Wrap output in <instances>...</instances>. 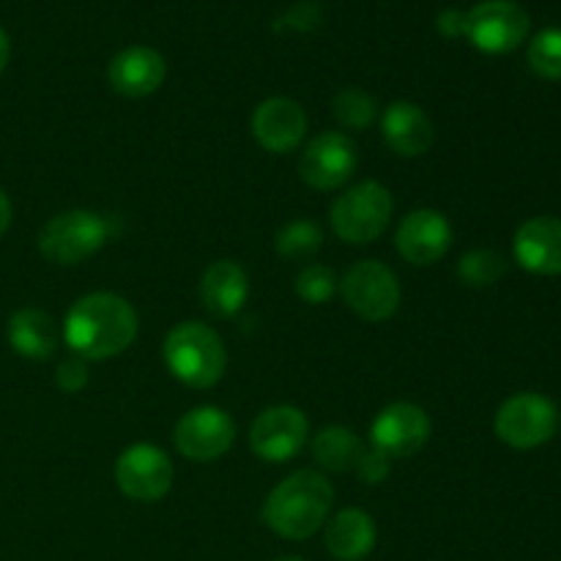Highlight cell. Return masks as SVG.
I'll return each instance as SVG.
<instances>
[{"mask_svg": "<svg viewBox=\"0 0 561 561\" xmlns=\"http://www.w3.org/2000/svg\"><path fill=\"white\" fill-rule=\"evenodd\" d=\"M307 416L294 405H274L266 409L250 431V447L266 463H285L296 458L307 442Z\"/></svg>", "mask_w": 561, "mask_h": 561, "instance_id": "obj_12", "label": "cell"}, {"mask_svg": "<svg viewBox=\"0 0 561 561\" xmlns=\"http://www.w3.org/2000/svg\"><path fill=\"white\" fill-rule=\"evenodd\" d=\"M173 463L153 444H135L115 463V482L131 502H159L173 488Z\"/></svg>", "mask_w": 561, "mask_h": 561, "instance_id": "obj_9", "label": "cell"}, {"mask_svg": "<svg viewBox=\"0 0 561 561\" xmlns=\"http://www.w3.org/2000/svg\"><path fill=\"white\" fill-rule=\"evenodd\" d=\"M55 383H58V387L64 389V392H69V394L80 392V389L88 383L85 365H82L80 359L64 362V365L58 367V373H55Z\"/></svg>", "mask_w": 561, "mask_h": 561, "instance_id": "obj_30", "label": "cell"}, {"mask_svg": "<svg viewBox=\"0 0 561 561\" xmlns=\"http://www.w3.org/2000/svg\"><path fill=\"white\" fill-rule=\"evenodd\" d=\"M394 241L405 261L414 266H431L447 255L449 244H453V228L442 211L420 208L400 222Z\"/></svg>", "mask_w": 561, "mask_h": 561, "instance_id": "obj_15", "label": "cell"}, {"mask_svg": "<svg viewBox=\"0 0 561 561\" xmlns=\"http://www.w3.org/2000/svg\"><path fill=\"white\" fill-rule=\"evenodd\" d=\"M233 420H230L228 411L217 409V405H201V409L181 416L179 425H175V447L184 458L197 460V463L222 458L233 447Z\"/></svg>", "mask_w": 561, "mask_h": 561, "instance_id": "obj_11", "label": "cell"}, {"mask_svg": "<svg viewBox=\"0 0 561 561\" xmlns=\"http://www.w3.org/2000/svg\"><path fill=\"white\" fill-rule=\"evenodd\" d=\"M107 236V222L96 211L77 208V211L58 214L44 225L38 233V252L58 266H77L96 255Z\"/></svg>", "mask_w": 561, "mask_h": 561, "instance_id": "obj_5", "label": "cell"}, {"mask_svg": "<svg viewBox=\"0 0 561 561\" xmlns=\"http://www.w3.org/2000/svg\"><path fill=\"white\" fill-rule=\"evenodd\" d=\"M529 14L515 0H485L466 11V38L488 55L518 49L529 36Z\"/></svg>", "mask_w": 561, "mask_h": 561, "instance_id": "obj_7", "label": "cell"}, {"mask_svg": "<svg viewBox=\"0 0 561 561\" xmlns=\"http://www.w3.org/2000/svg\"><path fill=\"white\" fill-rule=\"evenodd\" d=\"M323 236L318 230V225L307 222V219H296V222L285 225L277 233V252L288 261H305V257L316 255L318 247H321Z\"/></svg>", "mask_w": 561, "mask_h": 561, "instance_id": "obj_26", "label": "cell"}, {"mask_svg": "<svg viewBox=\"0 0 561 561\" xmlns=\"http://www.w3.org/2000/svg\"><path fill=\"white\" fill-rule=\"evenodd\" d=\"M354 469H356V474H359L362 482H370V485H376V482H381L383 477L389 474V458L376 447H373L370 453H365V449H362L359 458H356V463H354Z\"/></svg>", "mask_w": 561, "mask_h": 561, "instance_id": "obj_28", "label": "cell"}, {"mask_svg": "<svg viewBox=\"0 0 561 561\" xmlns=\"http://www.w3.org/2000/svg\"><path fill=\"white\" fill-rule=\"evenodd\" d=\"M274 561H305V559H299V557H283V559H274Z\"/></svg>", "mask_w": 561, "mask_h": 561, "instance_id": "obj_34", "label": "cell"}, {"mask_svg": "<svg viewBox=\"0 0 561 561\" xmlns=\"http://www.w3.org/2000/svg\"><path fill=\"white\" fill-rule=\"evenodd\" d=\"M359 164V151L354 140L343 131H323L307 142L299 159V175L312 190H340Z\"/></svg>", "mask_w": 561, "mask_h": 561, "instance_id": "obj_10", "label": "cell"}, {"mask_svg": "<svg viewBox=\"0 0 561 561\" xmlns=\"http://www.w3.org/2000/svg\"><path fill=\"white\" fill-rule=\"evenodd\" d=\"M164 365L186 387L208 389L225 376L228 354L214 329L201 321H186L164 340Z\"/></svg>", "mask_w": 561, "mask_h": 561, "instance_id": "obj_3", "label": "cell"}, {"mask_svg": "<svg viewBox=\"0 0 561 561\" xmlns=\"http://www.w3.org/2000/svg\"><path fill=\"white\" fill-rule=\"evenodd\" d=\"M318 22H321V3H312V0L290 5L283 16V25L294 27V31H312Z\"/></svg>", "mask_w": 561, "mask_h": 561, "instance_id": "obj_29", "label": "cell"}, {"mask_svg": "<svg viewBox=\"0 0 561 561\" xmlns=\"http://www.w3.org/2000/svg\"><path fill=\"white\" fill-rule=\"evenodd\" d=\"M137 337V312L118 294H88L75 301L64 323V340L82 359H113Z\"/></svg>", "mask_w": 561, "mask_h": 561, "instance_id": "obj_1", "label": "cell"}, {"mask_svg": "<svg viewBox=\"0 0 561 561\" xmlns=\"http://www.w3.org/2000/svg\"><path fill=\"white\" fill-rule=\"evenodd\" d=\"M493 427L507 447L535 449L557 436L559 409L553 400L542 398V394H515L499 409Z\"/></svg>", "mask_w": 561, "mask_h": 561, "instance_id": "obj_6", "label": "cell"}, {"mask_svg": "<svg viewBox=\"0 0 561 561\" xmlns=\"http://www.w3.org/2000/svg\"><path fill=\"white\" fill-rule=\"evenodd\" d=\"M529 66L542 80L561 82V27H546L531 38Z\"/></svg>", "mask_w": 561, "mask_h": 561, "instance_id": "obj_25", "label": "cell"}, {"mask_svg": "<svg viewBox=\"0 0 561 561\" xmlns=\"http://www.w3.org/2000/svg\"><path fill=\"white\" fill-rule=\"evenodd\" d=\"M438 31L444 33L447 38H460L466 36V11H458V9H447L438 14L436 20Z\"/></svg>", "mask_w": 561, "mask_h": 561, "instance_id": "obj_31", "label": "cell"}, {"mask_svg": "<svg viewBox=\"0 0 561 561\" xmlns=\"http://www.w3.org/2000/svg\"><path fill=\"white\" fill-rule=\"evenodd\" d=\"M362 453V444L354 431L348 427H327L312 442V458L318 466L329 471H345L356 463Z\"/></svg>", "mask_w": 561, "mask_h": 561, "instance_id": "obj_22", "label": "cell"}, {"mask_svg": "<svg viewBox=\"0 0 561 561\" xmlns=\"http://www.w3.org/2000/svg\"><path fill=\"white\" fill-rule=\"evenodd\" d=\"M507 272V261L493 250H471L460 257L458 277L469 288H488Z\"/></svg>", "mask_w": 561, "mask_h": 561, "instance_id": "obj_23", "label": "cell"}, {"mask_svg": "<svg viewBox=\"0 0 561 561\" xmlns=\"http://www.w3.org/2000/svg\"><path fill=\"white\" fill-rule=\"evenodd\" d=\"M343 299L351 310L370 323L389 321L400 307V283L381 261H359L340 283Z\"/></svg>", "mask_w": 561, "mask_h": 561, "instance_id": "obj_8", "label": "cell"}, {"mask_svg": "<svg viewBox=\"0 0 561 561\" xmlns=\"http://www.w3.org/2000/svg\"><path fill=\"white\" fill-rule=\"evenodd\" d=\"M9 55H11V44H9V36H5V31L0 27V75H3V69L9 66Z\"/></svg>", "mask_w": 561, "mask_h": 561, "instance_id": "obj_33", "label": "cell"}, {"mask_svg": "<svg viewBox=\"0 0 561 561\" xmlns=\"http://www.w3.org/2000/svg\"><path fill=\"white\" fill-rule=\"evenodd\" d=\"M250 296V279L244 268L233 261H217L206 268L201 279V301L208 312L230 318L244 307Z\"/></svg>", "mask_w": 561, "mask_h": 561, "instance_id": "obj_19", "label": "cell"}, {"mask_svg": "<svg viewBox=\"0 0 561 561\" xmlns=\"http://www.w3.org/2000/svg\"><path fill=\"white\" fill-rule=\"evenodd\" d=\"M296 294L307 301V305H323L334 296L337 290V279H334L332 268L329 266H307L301 268V274L296 277Z\"/></svg>", "mask_w": 561, "mask_h": 561, "instance_id": "obj_27", "label": "cell"}, {"mask_svg": "<svg viewBox=\"0 0 561 561\" xmlns=\"http://www.w3.org/2000/svg\"><path fill=\"white\" fill-rule=\"evenodd\" d=\"M515 261L531 274H561V219L531 217L515 233Z\"/></svg>", "mask_w": 561, "mask_h": 561, "instance_id": "obj_16", "label": "cell"}, {"mask_svg": "<svg viewBox=\"0 0 561 561\" xmlns=\"http://www.w3.org/2000/svg\"><path fill=\"white\" fill-rule=\"evenodd\" d=\"M323 542L337 561H362L376 548V524L362 510H343L327 524Z\"/></svg>", "mask_w": 561, "mask_h": 561, "instance_id": "obj_20", "label": "cell"}, {"mask_svg": "<svg viewBox=\"0 0 561 561\" xmlns=\"http://www.w3.org/2000/svg\"><path fill=\"white\" fill-rule=\"evenodd\" d=\"M392 195L378 181H362L340 195L332 206L334 233L351 244H370L392 219Z\"/></svg>", "mask_w": 561, "mask_h": 561, "instance_id": "obj_4", "label": "cell"}, {"mask_svg": "<svg viewBox=\"0 0 561 561\" xmlns=\"http://www.w3.org/2000/svg\"><path fill=\"white\" fill-rule=\"evenodd\" d=\"M9 343L25 359H49L58 348V327L44 310L25 307L9 318Z\"/></svg>", "mask_w": 561, "mask_h": 561, "instance_id": "obj_21", "label": "cell"}, {"mask_svg": "<svg viewBox=\"0 0 561 561\" xmlns=\"http://www.w3.org/2000/svg\"><path fill=\"white\" fill-rule=\"evenodd\" d=\"M9 225H11V201H9V195L0 190V236L9 230Z\"/></svg>", "mask_w": 561, "mask_h": 561, "instance_id": "obj_32", "label": "cell"}, {"mask_svg": "<svg viewBox=\"0 0 561 561\" xmlns=\"http://www.w3.org/2000/svg\"><path fill=\"white\" fill-rule=\"evenodd\" d=\"M252 135L266 151L288 153L299 148L307 135V115L299 102L288 96H272L252 113Z\"/></svg>", "mask_w": 561, "mask_h": 561, "instance_id": "obj_14", "label": "cell"}, {"mask_svg": "<svg viewBox=\"0 0 561 561\" xmlns=\"http://www.w3.org/2000/svg\"><path fill=\"white\" fill-rule=\"evenodd\" d=\"M381 131L387 146L400 157H422L436 137L431 118L414 102H394L383 113Z\"/></svg>", "mask_w": 561, "mask_h": 561, "instance_id": "obj_18", "label": "cell"}, {"mask_svg": "<svg viewBox=\"0 0 561 561\" xmlns=\"http://www.w3.org/2000/svg\"><path fill=\"white\" fill-rule=\"evenodd\" d=\"M378 104L362 88H343V91L334 96V118L345 129H365L376 121Z\"/></svg>", "mask_w": 561, "mask_h": 561, "instance_id": "obj_24", "label": "cell"}, {"mask_svg": "<svg viewBox=\"0 0 561 561\" xmlns=\"http://www.w3.org/2000/svg\"><path fill=\"white\" fill-rule=\"evenodd\" d=\"M373 447L387 458H411L431 438V420L414 403H392L373 422Z\"/></svg>", "mask_w": 561, "mask_h": 561, "instance_id": "obj_13", "label": "cell"}, {"mask_svg": "<svg viewBox=\"0 0 561 561\" xmlns=\"http://www.w3.org/2000/svg\"><path fill=\"white\" fill-rule=\"evenodd\" d=\"M110 85L126 99H142L159 91L168 77V64L151 47H129L113 58L107 69Z\"/></svg>", "mask_w": 561, "mask_h": 561, "instance_id": "obj_17", "label": "cell"}, {"mask_svg": "<svg viewBox=\"0 0 561 561\" xmlns=\"http://www.w3.org/2000/svg\"><path fill=\"white\" fill-rule=\"evenodd\" d=\"M332 502L334 491L327 477L301 469L268 493L263 504V524L285 540H307L327 524Z\"/></svg>", "mask_w": 561, "mask_h": 561, "instance_id": "obj_2", "label": "cell"}]
</instances>
